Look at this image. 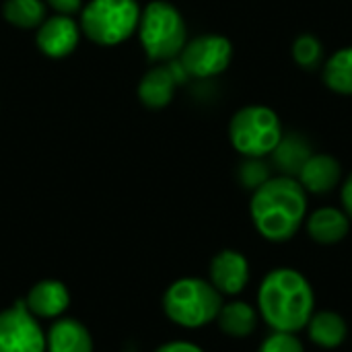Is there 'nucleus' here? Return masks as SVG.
<instances>
[{"mask_svg": "<svg viewBox=\"0 0 352 352\" xmlns=\"http://www.w3.org/2000/svg\"><path fill=\"white\" fill-rule=\"evenodd\" d=\"M80 25L68 14H54L45 16L43 23L37 27L35 43L39 52L47 58L60 60L70 56L78 41H80Z\"/></svg>", "mask_w": 352, "mask_h": 352, "instance_id": "obj_11", "label": "nucleus"}, {"mask_svg": "<svg viewBox=\"0 0 352 352\" xmlns=\"http://www.w3.org/2000/svg\"><path fill=\"white\" fill-rule=\"evenodd\" d=\"M272 177V165L262 157H243V163L237 169V179L245 190L256 192Z\"/></svg>", "mask_w": 352, "mask_h": 352, "instance_id": "obj_22", "label": "nucleus"}, {"mask_svg": "<svg viewBox=\"0 0 352 352\" xmlns=\"http://www.w3.org/2000/svg\"><path fill=\"white\" fill-rule=\"evenodd\" d=\"M165 318L184 330H200L217 322L223 307V295L200 276H182L163 293Z\"/></svg>", "mask_w": 352, "mask_h": 352, "instance_id": "obj_3", "label": "nucleus"}, {"mask_svg": "<svg viewBox=\"0 0 352 352\" xmlns=\"http://www.w3.org/2000/svg\"><path fill=\"white\" fill-rule=\"evenodd\" d=\"M293 60L303 70H318L324 64V43L314 33H301L293 41Z\"/></svg>", "mask_w": 352, "mask_h": 352, "instance_id": "obj_21", "label": "nucleus"}, {"mask_svg": "<svg viewBox=\"0 0 352 352\" xmlns=\"http://www.w3.org/2000/svg\"><path fill=\"white\" fill-rule=\"evenodd\" d=\"M0 352H45L43 322L33 318L23 301L0 309Z\"/></svg>", "mask_w": 352, "mask_h": 352, "instance_id": "obj_8", "label": "nucleus"}, {"mask_svg": "<svg viewBox=\"0 0 352 352\" xmlns=\"http://www.w3.org/2000/svg\"><path fill=\"white\" fill-rule=\"evenodd\" d=\"M45 6L43 0H4L2 14L19 29H37L45 19Z\"/></svg>", "mask_w": 352, "mask_h": 352, "instance_id": "obj_20", "label": "nucleus"}, {"mask_svg": "<svg viewBox=\"0 0 352 352\" xmlns=\"http://www.w3.org/2000/svg\"><path fill=\"white\" fill-rule=\"evenodd\" d=\"M177 60L190 78H214L229 68L233 60V45L225 35L204 33L190 39Z\"/></svg>", "mask_w": 352, "mask_h": 352, "instance_id": "obj_7", "label": "nucleus"}, {"mask_svg": "<svg viewBox=\"0 0 352 352\" xmlns=\"http://www.w3.org/2000/svg\"><path fill=\"white\" fill-rule=\"evenodd\" d=\"M307 192L295 177L272 175L252 192L250 217L256 231L272 243L293 239L307 219Z\"/></svg>", "mask_w": 352, "mask_h": 352, "instance_id": "obj_2", "label": "nucleus"}, {"mask_svg": "<svg viewBox=\"0 0 352 352\" xmlns=\"http://www.w3.org/2000/svg\"><path fill=\"white\" fill-rule=\"evenodd\" d=\"M305 330H307L309 340L316 346L328 349V351L338 349L349 338V324H346V320L340 314L330 311V309L314 311V316L309 318Z\"/></svg>", "mask_w": 352, "mask_h": 352, "instance_id": "obj_17", "label": "nucleus"}, {"mask_svg": "<svg viewBox=\"0 0 352 352\" xmlns=\"http://www.w3.org/2000/svg\"><path fill=\"white\" fill-rule=\"evenodd\" d=\"M190 76L182 68L179 60L161 62L159 66L151 68L138 82V99L142 105L151 109H161L171 103L175 89L184 85Z\"/></svg>", "mask_w": 352, "mask_h": 352, "instance_id": "obj_9", "label": "nucleus"}, {"mask_svg": "<svg viewBox=\"0 0 352 352\" xmlns=\"http://www.w3.org/2000/svg\"><path fill=\"white\" fill-rule=\"evenodd\" d=\"M311 155H314V148H311V142L307 136H303L299 132L283 134L280 142L270 153L272 169H276L280 175L297 179L299 171L303 169V165L307 163V159Z\"/></svg>", "mask_w": 352, "mask_h": 352, "instance_id": "obj_16", "label": "nucleus"}, {"mask_svg": "<svg viewBox=\"0 0 352 352\" xmlns=\"http://www.w3.org/2000/svg\"><path fill=\"white\" fill-rule=\"evenodd\" d=\"M297 182L307 194H330L342 182L340 161L326 153H314L299 171Z\"/></svg>", "mask_w": 352, "mask_h": 352, "instance_id": "obj_14", "label": "nucleus"}, {"mask_svg": "<svg viewBox=\"0 0 352 352\" xmlns=\"http://www.w3.org/2000/svg\"><path fill=\"white\" fill-rule=\"evenodd\" d=\"M45 352H95V342L80 320L62 316L45 328Z\"/></svg>", "mask_w": 352, "mask_h": 352, "instance_id": "obj_13", "label": "nucleus"}, {"mask_svg": "<svg viewBox=\"0 0 352 352\" xmlns=\"http://www.w3.org/2000/svg\"><path fill=\"white\" fill-rule=\"evenodd\" d=\"M256 309L272 332L299 334L316 311L311 283L295 268H274L258 287Z\"/></svg>", "mask_w": 352, "mask_h": 352, "instance_id": "obj_1", "label": "nucleus"}, {"mask_svg": "<svg viewBox=\"0 0 352 352\" xmlns=\"http://www.w3.org/2000/svg\"><path fill=\"white\" fill-rule=\"evenodd\" d=\"M340 202H342V210L346 212V217L352 221V173L342 182L340 188Z\"/></svg>", "mask_w": 352, "mask_h": 352, "instance_id": "obj_26", "label": "nucleus"}, {"mask_svg": "<svg viewBox=\"0 0 352 352\" xmlns=\"http://www.w3.org/2000/svg\"><path fill=\"white\" fill-rule=\"evenodd\" d=\"M140 6L136 0H89L80 8V31L99 45H118L132 37L138 27Z\"/></svg>", "mask_w": 352, "mask_h": 352, "instance_id": "obj_5", "label": "nucleus"}, {"mask_svg": "<svg viewBox=\"0 0 352 352\" xmlns=\"http://www.w3.org/2000/svg\"><path fill=\"white\" fill-rule=\"evenodd\" d=\"M258 320L260 316L254 305L241 299H233L229 303H223L217 326L229 338H250L258 328Z\"/></svg>", "mask_w": 352, "mask_h": 352, "instance_id": "obj_18", "label": "nucleus"}, {"mask_svg": "<svg viewBox=\"0 0 352 352\" xmlns=\"http://www.w3.org/2000/svg\"><path fill=\"white\" fill-rule=\"evenodd\" d=\"M43 2L47 6H52L56 10V14H68V16L80 12V8H82V0H43Z\"/></svg>", "mask_w": 352, "mask_h": 352, "instance_id": "obj_25", "label": "nucleus"}, {"mask_svg": "<svg viewBox=\"0 0 352 352\" xmlns=\"http://www.w3.org/2000/svg\"><path fill=\"white\" fill-rule=\"evenodd\" d=\"M140 45L153 62H169L179 58L188 43V27L177 10L167 0H153L140 10L138 19Z\"/></svg>", "mask_w": 352, "mask_h": 352, "instance_id": "obj_4", "label": "nucleus"}, {"mask_svg": "<svg viewBox=\"0 0 352 352\" xmlns=\"http://www.w3.org/2000/svg\"><path fill=\"white\" fill-rule=\"evenodd\" d=\"M351 219L342 208L336 206H322L307 214L305 219V229L307 235L320 243V245H336L342 239H346L351 231Z\"/></svg>", "mask_w": 352, "mask_h": 352, "instance_id": "obj_15", "label": "nucleus"}, {"mask_svg": "<svg viewBox=\"0 0 352 352\" xmlns=\"http://www.w3.org/2000/svg\"><path fill=\"white\" fill-rule=\"evenodd\" d=\"M153 352H206L202 346H198L192 340H169L161 346H157Z\"/></svg>", "mask_w": 352, "mask_h": 352, "instance_id": "obj_24", "label": "nucleus"}, {"mask_svg": "<svg viewBox=\"0 0 352 352\" xmlns=\"http://www.w3.org/2000/svg\"><path fill=\"white\" fill-rule=\"evenodd\" d=\"M250 262L237 250H221L208 264V283L223 297H237L250 285Z\"/></svg>", "mask_w": 352, "mask_h": 352, "instance_id": "obj_10", "label": "nucleus"}, {"mask_svg": "<svg viewBox=\"0 0 352 352\" xmlns=\"http://www.w3.org/2000/svg\"><path fill=\"white\" fill-rule=\"evenodd\" d=\"M258 352H305V346L297 334L291 332H272L260 344Z\"/></svg>", "mask_w": 352, "mask_h": 352, "instance_id": "obj_23", "label": "nucleus"}, {"mask_svg": "<svg viewBox=\"0 0 352 352\" xmlns=\"http://www.w3.org/2000/svg\"><path fill=\"white\" fill-rule=\"evenodd\" d=\"M70 291L68 287L58 280V278H41L35 285H31V289L27 291L23 305L29 309V314L33 318H37L39 322H54L62 316H66V311L70 309Z\"/></svg>", "mask_w": 352, "mask_h": 352, "instance_id": "obj_12", "label": "nucleus"}, {"mask_svg": "<svg viewBox=\"0 0 352 352\" xmlns=\"http://www.w3.org/2000/svg\"><path fill=\"white\" fill-rule=\"evenodd\" d=\"M324 85L336 95H352V45L334 52L322 68Z\"/></svg>", "mask_w": 352, "mask_h": 352, "instance_id": "obj_19", "label": "nucleus"}, {"mask_svg": "<svg viewBox=\"0 0 352 352\" xmlns=\"http://www.w3.org/2000/svg\"><path fill=\"white\" fill-rule=\"evenodd\" d=\"M283 134V122L268 105H245L229 122L231 146L241 157H270Z\"/></svg>", "mask_w": 352, "mask_h": 352, "instance_id": "obj_6", "label": "nucleus"}]
</instances>
